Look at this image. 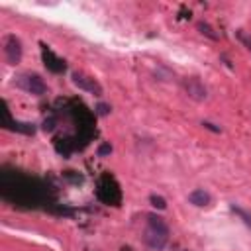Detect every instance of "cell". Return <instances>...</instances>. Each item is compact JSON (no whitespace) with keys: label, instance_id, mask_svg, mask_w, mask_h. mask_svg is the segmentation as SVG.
<instances>
[{"label":"cell","instance_id":"obj_7","mask_svg":"<svg viewBox=\"0 0 251 251\" xmlns=\"http://www.w3.org/2000/svg\"><path fill=\"white\" fill-rule=\"evenodd\" d=\"M210 194L204 190V188H196V190H192L190 194H188V202L190 204H194V206H208L210 204Z\"/></svg>","mask_w":251,"mask_h":251},{"label":"cell","instance_id":"obj_15","mask_svg":"<svg viewBox=\"0 0 251 251\" xmlns=\"http://www.w3.org/2000/svg\"><path fill=\"white\" fill-rule=\"evenodd\" d=\"M237 37H239V39H241V41L247 45V49L251 51V37H249V35H245L243 31H239V33H237Z\"/></svg>","mask_w":251,"mask_h":251},{"label":"cell","instance_id":"obj_1","mask_svg":"<svg viewBox=\"0 0 251 251\" xmlns=\"http://www.w3.org/2000/svg\"><path fill=\"white\" fill-rule=\"evenodd\" d=\"M143 241L149 249L153 251H163L167 241H169V226L165 220L157 214H149L145 220V229H143Z\"/></svg>","mask_w":251,"mask_h":251},{"label":"cell","instance_id":"obj_8","mask_svg":"<svg viewBox=\"0 0 251 251\" xmlns=\"http://www.w3.org/2000/svg\"><path fill=\"white\" fill-rule=\"evenodd\" d=\"M198 29H200L206 37H210V39H214V41H216V39H220V35H218V33H216L208 24H204V22H198Z\"/></svg>","mask_w":251,"mask_h":251},{"label":"cell","instance_id":"obj_12","mask_svg":"<svg viewBox=\"0 0 251 251\" xmlns=\"http://www.w3.org/2000/svg\"><path fill=\"white\" fill-rule=\"evenodd\" d=\"M55 124H57V122H55V118L51 116V118H47V120L43 122V129H45V131H53V129H55Z\"/></svg>","mask_w":251,"mask_h":251},{"label":"cell","instance_id":"obj_14","mask_svg":"<svg viewBox=\"0 0 251 251\" xmlns=\"http://www.w3.org/2000/svg\"><path fill=\"white\" fill-rule=\"evenodd\" d=\"M71 173H73V171H67V173H65V178H69L71 182H82V176H80V175H71Z\"/></svg>","mask_w":251,"mask_h":251},{"label":"cell","instance_id":"obj_9","mask_svg":"<svg viewBox=\"0 0 251 251\" xmlns=\"http://www.w3.org/2000/svg\"><path fill=\"white\" fill-rule=\"evenodd\" d=\"M149 202L155 206V208H159V210H165L167 208V200L163 198V196H157V194H151L149 196Z\"/></svg>","mask_w":251,"mask_h":251},{"label":"cell","instance_id":"obj_3","mask_svg":"<svg viewBox=\"0 0 251 251\" xmlns=\"http://www.w3.org/2000/svg\"><path fill=\"white\" fill-rule=\"evenodd\" d=\"M4 57L10 65H18L22 61V43L16 35L4 37Z\"/></svg>","mask_w":251,"mask_h":251},{"label":"cell","instance_id":"obj_4","mask_svg":"<svg viewBox=\"0 0 251 251\" xmlns=\"http://www.w3.org/2000/svg\"><path fill=\"white\" fill-rule=\"evenodd\" d=\"M73 84L75 86H78L80 90H86V92H90V94H94V96H102V86L92 78V76H86V75H82V73H73Z\"/></svg>","mask_w":251,"mask_h":251},{"label":"cell","instance_id":"obj_5","mask_svg":"<svg viewBox=\"0 0 251 251\" xmlns=\"http://www.w3.org/2000/svg\"><path fill=\"white\" fill-rule=\"evenodd\" d=\"M182 86H184L186 94H188L192 100H206V96H208L206 86H204V84L200 82V78H196V76H186V78L182 80Z\"/></svg>","mask_w":251,"mask_h":251},{"label":"cell","instance_id":"obj_2","mask_svg":"<svg viewBox=\"0 0 251 251\" xmlns=\"http://www.w3.org/2000/svg\"><path fill=\"white\" fill-rule=\"evenodd\" d=\"M16 84L20 88H24L25 92L35 94V96H41L47 92V84L43 82V78L39 75H22V76H18Z\"/></svg>","mask_w":251,"mask_h":251},{"label":"cell","instance_id":"obj_11","mask_svg":"<svg viewBox=\"0 0 251 251\" xmlns=\"http://www.w3.org/2000/svg\"><path fill=\"white\" fill-rule=\"evenodd\" d=\"M112 153V145L110 143H102L100 147H98V157H106V155H110Z\"/></svg>","mask_w":251,"mask_h":251},{"label":"cell","instance_id":"obj_13","mask_svg":"<svg viewBox=\"0 0 251 251\" xmlns=\"http://www.w3.org/2000/svg\"><path fill=\"white\" fill-rule=\"evenodd\" d=\"M96 114L98 116H108L110 114V106L108 104H98L96 106Z\"/></svg>","mask_w":251,"mask_h":251},{"label":"cell","instance_id":"obj_10","mask_svg":"<svg viewBox=\"0 0 251 251\" xmlns=\"http://www.w3.org/2000/svg\"><path fill=\"white\" fill-rule=\"evenodd\" d=\"M231 210H233L235 214H239V216L243 218V222H245V224H247V226L251 227V216H249V214H247V212H245L243 208H237V206H231Z\"/></svg>","mask_w":251,"mask_h":251},{"label":"cell","instance_id":"obj_6","mask_svg":"<svg viewBox=\"0 0 251 251\" xmlns=\"http://www.w3.org/2000/svg\"><path fill=\"white\" fill-rule=\"evenodd\" d=\"M43 61H45V67L53 73H63L65 71V63L53 55V51H49L45 45H43Z\"/></svg>","mask_w":251,"mask_h":251}]
</instances>
